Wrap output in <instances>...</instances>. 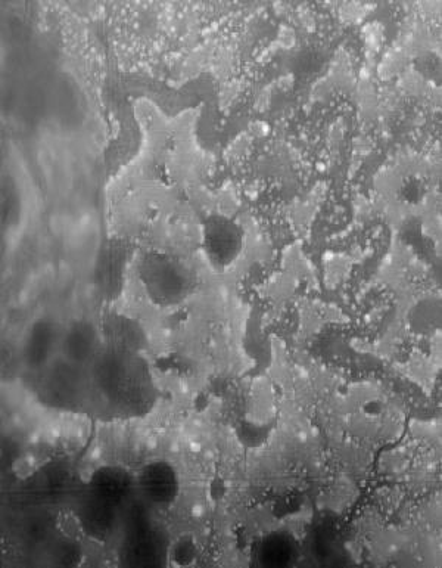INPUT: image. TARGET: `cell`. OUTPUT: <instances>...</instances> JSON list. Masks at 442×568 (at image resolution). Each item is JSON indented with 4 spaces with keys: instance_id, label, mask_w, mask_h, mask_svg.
Segmentation results:
<instances>
[{
    "instance_id": "cell-1",
    "label": "cell",
    "mask_w": 442,
    "mask_h": 568,
    "mask_svg": "<svg viewBox=\"0 0 442 568\" xmlns=\"http://www.w3.org/2000/svg\"><path fill=\"white\" fill-rule=\"evenodd\" d=\"M140 279L148 296L160 306L180 303L192 287L188 269L166 254H148L140 266Z\"/></svg>"
},
{
    "instance_id": "cell-2",
    "label": "cell",
    "mask_w": 442,
    "mask_h": 568,
    "mask_svg": "<svg viewBox=\"0 0 442 568\" xmlns=\"http://www.w3.org/2000/svg\"><path fill=\"white\" fill-rule=\"evenodd\" d=\"M202 247L208 262L216 269H226L238 259L244 247V234L238 223L221 214H213L204 223Z\"/></svg>"
},
{
    "instance_id": "cell-3",
    "label": "cell",
    "mask_w": 442,
    "mask_h": 568,
    "mask_svg": "<svg viewBox=\"0 0 442 568\" xmlns=\"http://www.w3.org/2000/svg\"><path fill=\"white\" fill-rule=\"evenodd\" d=\"M139 486L143 496L152 504H170L177 493L176 474L167 464L157 462L143 470Z\"/></svg>"
},
{
    "instance_id": "cell-4",
    "label": "cell",
    "mask_w": 442,
    "mask_h": 568,
    "mask_svg": "<svg viewBox=\"0 0 442 568\" xmlns=\"http://www.w3.org/2000/svg\"><path fill=\"white\" fill-rule=\"evenodd\" d=\"M168 564L171 567H191L198 560V543L192 535L177 536L168 546Z\"/></svg>"
},
{
    "instance_id": "cell-5",
    "label": "cell",
    "mask_w": 442,
    "mask_h": 568,
    "mask_svg": "<svg viewBox=\"0 0 442 568\" xmlns=\"http://www.w3.org/2000/svg\"><path fill=\"white\" fill-rule=\"evenodd\" d=\"M95 344V332L89 325H76L68 332L65 340V350L77 359L87 358L92 353Z\"/></svg>"
}]
</instances>
